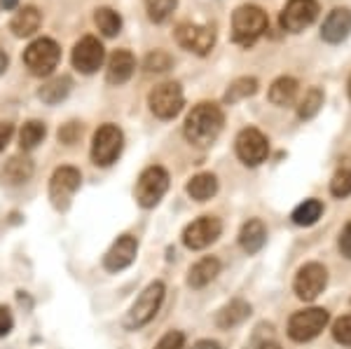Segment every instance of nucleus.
Listing matches in <instances>:
<instances>
[{"label":"nucleus","instance_id":"obj_15","mask_svg":"<svg viewBox=\"0 0 351 349\" xmlns=\"http://www.w3.org/2000/svg\"><path fill=\"white\" fill-rule=\"evenodd\" d=\"M104 45H101L96 38L87 36L82 38L80 43L75 45V49H73V66H75L80 73H87V75H92L101 69V64H104Z\"/></svg>","mask_w":351,"mask_h":349},{"label":"nucleus","instance_id":"obj_28","mask_svg":"<svg viewBox=\"0 0 351 349\" xmlns=\"http://www.w3.org/2000/svg\"><path fill=\"white\" fill-rule=\"evenodd\" d=\"M258 92V80L256 77H237L230 84V89L225 92V104H237V101L253 97Z\"/></svg>","mask_w":351,"mask_h":349},{"label":"nucleus","instance_id":"obj_9","mask_svg":"<svg viewBox=\"0 0 351 349\" xmlns=\"http://www.w3.org/2000/svg\"><path fill=\"white\" fill-rule=\"evenodd\" d=\"M80 183H82V176L75 167L56 169L52 181H49V200H52L54 209L66 211L73 200V195L80 190Z\"/></svg>","mask_w":351,"mask_h":349},{"label":"nucleus","instance_id":"obj_20","mask_svg":"<svg viewBox=\"0 0 351 349\" xmlns=\"http://www.w3.org/2000/svg\"><path fill=\"white\" fill-rule=\"evenodd\" d=\"M218 274H220V261H218V258H213V256H206V258L197 261L195 265L190 267L188 284L192 286V289H204V286L211 284Z\"/></svg>","mask_w":351,"mask_h":349},{"label":"nucleus","instance_id":"obj_45","mask_svg":"<svg viewBox=\"0 0 351 349\" xmlns=\"http://www.w3.org/2000/svg\"><path fill=\"white\" fill-rule=\"evenodd\" d=\"M349 99H351V77H349Z\"/></svg>","mask_w":351,"mask_h":349},{"label":"nucleus","instance_id":"obj_43","mask_svg":"<svg viewBox=\"0 0 351 349\" xmlns=\"http://www.w3.org/2000/svg\"><path fill=\"white\" fill-rule=\"evenodd\" d=\"M0 3H3L5 10H14L16 8V0H0Z\"/></svg>","mask_w":351,"mask_h":349},{"label":"nucleus","instance_id":"obj_13","mask_svg":"<svg viewBox=\"0 0 351 349\" xmlns=\"http://www.w3.org/2000/svg\"><path fill=\"white\" fill-rule=\"evenodd\" d=\"M223 232V223L216 216H202L192 221L183 232V244L192 251H202L211 246Z\"/></svg>","mask_w":351,"mask_h":349},{"label":"nucleus","instance_id":"obj_3","mask_svg":"<svg viewBox=\"0 0 351 349\" xmlns=\"http://www.w3.org/2000/svg\"><path fill=\"white\" fill-rule=\"evenodd\" d=\"M164 293H167V289H164L162 281H152L148 289L136 298V302L132 305V309H129L127 328H141V326L150 324L152 319H155V314L160 312V307L164 302Z\"/></svg>","mask_w":351,"mask_h":349},{"label":"nucleus","instance_id":"obj_12","mask_svg":"<svg viewBox=\"0 0 351 349\" xmlns=\"http://www.w3.org/2000/svg\"><path fill=\"white\" fill-rule=\"evenodd\" d=\"M326 284H328V269L321 265V263H307V265H302L298 269L293 289H295V296L300 300L311 302L324 293Z\"/></svg>","mask_w":351,"mask_h":349},{"label":"nucleus","instance_id":"obj_26","mask_svg":"<svg viewBox=\"0 0 351 349\" xmlns=\"http://www.w3.org/2000/svg\"><path fill=\"white\" fill-rule=\"evenodd\" d=\"M71 87H73L71 77H68V75H59V77H54V80H49L47 84H43V89L38 92V97H40L45 104L54 106V104H59V101H64L68 97Z\"/></svg>","mask_w":351,"mask_h":349},{"label":"nucleus","instance_id":"obj_1","mask_svg":"<svg viewBox=\"0 0 351 349\" xmlns=\"http://www.w3.org/2000/svg\"><path fill=\"white\" fill-rule=\"evenodd\" d=\"M225 125V115L220 110V106L216 104H197L195 108L190 110L188 120H185V139L190 141L192 145H199V148H206L213 141L220 136Z\"/></svg>","mask_w":351,"mask_h":349},{"label":"nucleus","instance_id":"obj_21","mask_svg":"<svg viewBox=\"0 0 351 349\" xmlns=\"http://www.w3.org/2000/svg\"><path fill=\"white\" fill-rule=\"evenodd\" d=\"M248 317H251V305L246 300H232L218 312L216 324L220 328H234V326L246 322Z\"/></svg>","mask_w":351,"mask_h":349},{"label":"nucleus","instance_id":"obj_42","mask_svg":"<svg viewBox=\"0 0 351 349\" xmlns=\"http://www.w3.org/2000/svg\"><path fill=\"white\" fill-rule=\"evenodd\" d=\"M5 69H8V56H5V52L0 49V75L5 73Z\"/></svg>","mask_w":351,"mask_h":349},{"label":"nucleus","instance_id":"obj_38","mask_svg":"<svg viewBox=\"0 0 351 349\" xmlns=\"http://www.w3.org/2000/svg\"><path fill=\"white\" fill-rule=\"evenodd\" d=\"M339 251H342L344 258H349L351 261V223L344 225L342 234H339Z\"/></svg>","mask_w":351,"mask_h":349},{"label":"nucleus","instance_id":"obj_34","mask_svg":"<svg viewBox=\"0 0 351 349\" xmlns=\"http://www.w3.org/2000/svg\"><path fill=\"white\" fill-rule=\"evenodd\" d=\"M330 193L335 197H349L351 195V169H339L330 181Z\"/></svg>","mask_w":351,"mask_h":349},{"label":"nucleus","instance_id":"obj_8","mask_svg":"<svg viewBox=\"0 0 351 349\" xmlns=\"http://www.w3.org/2000/svg\"><path fill=\"white\" fill-rule=\"evenodd\" d=\"M124 145L122 132L115 125H104L96 129L94 143H92V160L99 167H110L120 157Z\"/></svg>","mask_w":351,"mask_h":349},{"label":"nucleus","instance_id":"obj_18","mask_svg":"<svg viewBox=\"0 0 351 349\" xmlns=\"http://www.w3.org/2000/svg\"><path fill=\"white\" fill-rule=\"evenodd\" d=\"M134 69H136L134 54L127 52V49H117V52H112L108 59V82L124 84L129 77H132Z\"/></svg>","mask_w":351,"mask_h":349},{"label":"nucleus","instance_id":"obj_39","mask_svg":"<svg viewBox=\"0 0 351 349\" xmlns=\"http://www.w3.org/2000/svg\"><path fill=\"white\" fill-rule=\"evenodd\" d=\"M14 326V319H12V312L8 307H0V337L8 335Z\"/></svg>","mask_w":351,"mask_h":349},{"label":"nucleus","instance_id":"obj_40","mask_svg":"<svg viewBox=\"0 0 351 349\" xmlns=\"http://www.w3.org/2000/svg\"><path fill=\"white\" fill-rule=\"evenodd\" d=\"M12 132H14V127L10 125V122H0V153H3L5 145L10 143V139H12Z\"/></svg>","mask_w":351,"mask_h":349},{"label":"nucleus","instance_id":"obj_25","mask_svg":"<svg viewBox=\"0 0 351 349\" xmlns=\"http://www.w3.org/2000/svg\"><path fill=\"white\" fill-rule=\"evenodd\" d=\"M298 97V80L295 77H279L269 87V101L274 106H288Z\"/></svg>","mask_w":351,"mask_h":349},{"label":"nucleus","instance_id":"obj_41","mask_svg":"<svg viewBox=\"0 0 351 349\" xmlns=\"http://www.w3.org/2000/svg\"><path fill=\"white\" fill-rule=\"evenodd\" d=\"M192 349H220L218 342H211V340H199Z\"/></svg>","mask_w":351,"mask_h":349},{"label":"nucleus","instance_id":"obj_11","mask_svg":"<svg viewBox=\"0 0 351 349\" xmlns=\"http://www.w3.org/2000/svg\"><path fill=\"white\" fill-rule=\"evenodd\" d=\"M176 40H178L183 49H188V52L204 56L211 52L213 45H216V31H213V26L185 21V24H178V28H176Z\"/></svg>","mask_w":351,"mask_h":349},{"label":"nucleus","instance_id":"obj_10","mask_svg":"<svg viewBox=\"0 0 351 349\" xmlns=\"http://www.w3.org/2000/svg\"><path fill=\"white\" fill-rule=\"evenodd\" d=\"M234 148H237V155H239V160L243 165L258 167L267 160L269 141L263 132H258L256 127H248V129H241L239 132V136L234 141Z\"/></svg>","mask_w":351,"mask_h":349},{"label":"nucleus","instance_id":"obj_37","mask_svg":"<svg viewBox=\"0 0 351 349\" xmlns=\"http://www.w3.org/2000/svg\"><path fill=\"white\" fill-rule=\"evenodd\" d=\"M80 134H82V127L77 125V122H68L66 127L59 129V139L64 141V143H75Z\"/></svg>","mask_w":351,"mask_h":349},{"label":"nucleus","instance_id":"obj_22","mask_svg":"<svg viewBox=\"0 0 351 349\" xmlns=\"http://www.w3.org/2000/svg\"><path fill=\"white\" fill-rule=\"evenodd\" d=\"M43 24V16L40 12H38L36 8H21L19 12L14 14V19H12V31H14V36H19V38H28V36H33V33L40 28Z\"/></svg>","mask_w":351,"mask_h":349},{"label":"nucleus","instance_id":"obj_2","mask_svg":"<svg viewBox=\"0 0 351 349\" xmlns=\"http://www.w3.org/2000/svg\"><path fill=\"white\" fill-rule=\"evenodd\" d=\"M267 14L258 5H241L232 16V38L239 45H253L267 31Z\"/></svg>","mask_w":351,"mask_h":349},{"label":"nucleus","instance_id":"obj_5","mask_svg":"<svg viewBox=\"0 0 351 349\" xmlns=\"http://www.w3.org/2000/svg\"><path fill=\"white\" fill-rule=\"evenodd\" d=\"M59 59H61L59 45L54 40H49V38H38V40H33L28 45L24 52V61H26L28 71L40 77L49 75V73L59 66Z\"/></svg>","mask_w":351,"mask_h":349},{"label":"nucleus","instance_id":"obj_33","mask_svg":"<svg viewBox=\"0 0 351 349\" xmlns=\"http://www.w3.org/2000/svg\"><path fill=\"white\" fill-rule=\"evenodd\" d=\"M171 64H173V59L167 52H162V49H155V52H150L145 56V71H150V73H164L171 69Z\"/></svg>","mask_w":351,"mask_h":349},{"label":"nucleus","instance_id":"obj_44","mask_svg":"<svg viewBox=\"0 0 351 349\" xmlns=\"http://www.w3.org/2000/svg\"><path fill=\"white\" fill-rule=\"evenodd\" d=\"M258 349H281V347L276 345V342H263V345H260Z\"/></svg>","mask_w":351,"mask_h":349},{"label":"nucleus","instance_id":"obj_27","mask_svg":"<svg viewBox=\"0 0 351 349\" xmlns=\"http://www.w3.org/2000/svg\"><path fill=\"white\" fill-rule=\"evenodd\" d=\"M321 213H324V204H321L319 200H304L302 204L293 211V223L309 228V225H314L316 221H319Z\"/></svg>","mask_w":351,"mask_h":349},{"label":"nucleus","instance_id":"obj_31","mask_svg":"<svg viewBox=\"0 0 351 349\" xmlns=\"http://www.w3.org/2000/svg\"><path fill=\"white\" fill-rule=\"evenodd\" d=\"M321 106H324V92H321L319 87H311L298 106L300 120H311V117L321 110Z\"/></svg>","mask_w":351,"mask_h":349},{"label":"nucleus","instance_id":"obj_17","mask_svg":"<svg viewBox=\"0 0 351 349\" xmlns=\"http://www.w3.org/2000/svg\"><path fill=\"white\" fill-rule=\"evenodd\" d=\"M349 33H351V10L347 8H335L326 16L324 26H321V38L330 45L347 40Z\"/></svg>","mask_w":351,"mask_h":349},{"label":"nucleus","instance_id":"obj_36","mask_svg":"<svg viewBox=\"0 0 351 349\" xmlns=\"http://www.w3.org/2000/svg\"><path fill=\"white\" fill-rule=\"evenodd\" d=\"M183 342H185V335L180 333V330H169V333L155 345V349H183Z\"/></svg>","mask_w":351,"mask_h":349},{"label":"nucleus","instance_id":"obj_35","mask_svg":"<svg viewBox=\"0 0 351 349\" xmlns=\"http://www.w3.org/2000/svg\"><path fill=\"white\" fill-rule=\"evenodd\" d=\"M332 337L335 342L344 347H351V314L347 317H339L335 324H332Z\"/></svg>","mask_w":351,"mask_h":349},{"label":"nucleus","instance_id":"obj_19","mask_svg":"<svg viewBox=\"0 0 351 349\" xmlns=\"http://www.w3.org/2000/svg\"><path fill=\"white\" fill-rule=\"evenodd\" d=\"M265 241H267V228H265V223L260 218H251L248 223H243L239 232V244L248 256H253V253L263 249Z\"/></svg>","mask_w":351,"mask_h":349},{"label":"nucleus","instance_id":"obj_16","mask_svg":"<svg viewBox=\"0 0 351 349\" xmlns=\"http://www.w3.org/2000/svg\"><path fill=\"white\" fill-rule=\"evenodd\" d=\"M136 253H138V241L132 234H122L104 256V267L108 272H120L136 261Z\"/></svg>","mask_w":351,"mask_h":349},{"label":"nucleus","instance_id":"obj_32","mask_svg":"<svg viewBox=\"0 0 351 349\" xmlns=\"http://www.w3.org/2000/svg\"><path fill=\"white\" fill-rule=\"evenodd\" d=\"M178 0H145V8H148V16L155 24H162L164 19H169V14L176 10Z\"/></svg>","mask_w":351,"mask_h":349},{"label":"nucleus","instance_id":"obj_14","mask_svg":"<svg viewBox=\"0 0 351 349\" xmlns=\"http://www.w3.org/2000/svg\"><path fill=\"white\" fill-rule=\"evenodd\" d=\"M316 16H319V3L316 0H288L284 12H281V28L288 33H300Z\"/></svg>","mask_w":351,"mask_h":349},{"label":"nucleus","instance_id":"obj_24","mask_svg":"<svg viewBox=\"0 0 351 349\" xmlns=\"http://www.w3.org/2000/svg\"><path fill=\"white\" fill-rule=\"evenodd\" d=\"M33 176V162L28 157H12V160L5 165L3 169V178L8 181L10 185H19V183H26L28 178Z\"/></svg>","mask_w":351,"mask_h":349},{"label":"nucleus","instance_id":"obj_7","mask_svg":"<svg viewBox=\"0 0 351 349\" xmlns=\"http://www.w3.org/2000/svg\"><path fill=\"white\" fill-rule=\"evenodd\" d=\"M148 104H150V110L155 112L160 120H171V117H176L183 110V104H185L183 89H180L178 82H162L150 92Z\"/></svg>","mask_w":351,"mask_h":349},{"label":"nucleus","instance_id":"obj_6","mask_svg":"<svg viewBox=\"0 0 351 349\" xmlns=\"http://www.w3.org/2000/svg\"><path fill=\"white\" fill-rule=\"evenodd\" d=\"M169 190V173L162 167H148L138 176L136 183V202L143 209H152L160 204V200Z\"/></svg>","mask_w":351,"mask_h":349},{"label":"nucleus","instance_id":"obj_23","mask_svg":"<svg viewBox=\"0 0 351 349\" xmlns=\"http://www.w3.org/2000/svg\"><path fill=\"white\" fill-rule=\"evenodd\" d=\"M188 195L197 202H206L218 193V178L213 173H197L188 183Z\"/></svg>","mask_w":351,"mask_h":349},{"label":"nucleus","instance_id":"obj_30","mask_svg":"<svg viewBox=\"0 0 351 349\" xmlns=\"http://www.w3.org/2000/svg\"><path fill=\"white\" fill-rule=\"evenodd\" d=\"M45 134H47V129H45L43 122H38V120L26 122V125L21 127V132H19V145H21V150H33L38 143H43Z\"/></svg>","mask_w":351,"mask_h":349},{"label":"nucleus","instance_id":"obj_4","mask_svg":"<svg viewBox=\"0 0 351 349\" xmlns=\"http://www.w3.org/2000/svg\"><path fill=\"white\" fill-rule=\"evenodd\" d=\"M330 314L324 307H309L302 312H295L288 322V335L295 342H309L316 335H321V330L328 326Z\"/></svg>","mask_w":351,"mask_h":349},{"label":"nucleus","instance_id":"obj_29","mask_svg":"<svg viewBox=\"0 0 351 349\" xmlns=\"http://www.w3.org/2000/svg\"><path fill=\"white\" fill-rule=\"evenodd\" d=\"M94 21H96V26H99V31L104 33V36H108V38L117 36V33H120V28H122L120 14H117L115 10H110V8L96 10Z\"/></svg>","mask_w":351,"mask_h":349}]
</instances>
